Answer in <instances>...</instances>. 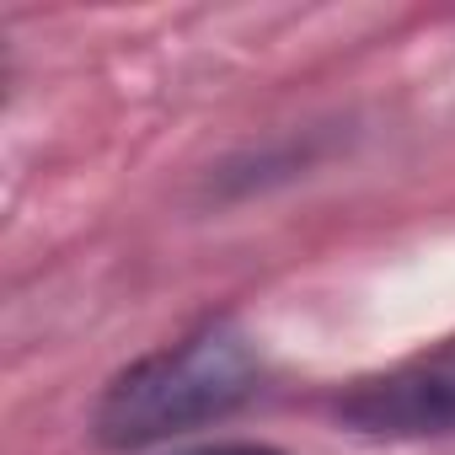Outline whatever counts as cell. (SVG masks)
<instances>
[{"label":"cell","instance_id":"6da1fadb","mask_svg":"<svg viewBox=\"0 0 455 455\" xmlns=\"http://www.w3.org/2000/svg\"><path fill=\"white\" fill-rule=\"evenodd\" d=\"M258 391V354L231 327L214 322L140 364H129L97 402V439L108 450H140L166 434L225 418Z\"/></svg>","mask_w":455,"mask_h":455},{"label":"cell","instance_id":"7a4b0ae2","mask_svg":"<svg viewBox=\"0 0 455 455\" xmlns=\"http://www.w3.org/2000/svg\"><path fill=\"white\" fill-rule=\"evenodd\" d=\"M338 412L364 434H450L455 428V338L423 348L418 359L359 380Z\"/></svg>","mask_w":455,"mask_h":455},{"label":"cell","instance_id":"3957f363","mask_svg":"<svg viewBox=\"0 0 455 455\" xmlns=\"http://www.w3.org/2000/svg\"><path fill=\"white\" fill-rule=\"evenodd\" d=\"M193 455H279L274 444H209V450H193Z\"/></svg>","mask_w":455,"mask_h":455}]
</instances>
